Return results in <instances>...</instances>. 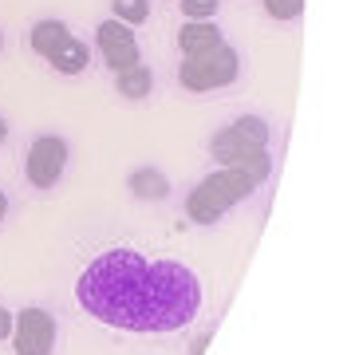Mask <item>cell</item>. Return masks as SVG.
I'll list each match as a JSON object with an SVG mask.
<instances>
[{
  "mask_svg": "<svg viewBox=\"0 0 355 355\" xmlns=\"http://www.w3.org/2000/svg\"><path fill=\"white\" fill-rule=\"evenodd\" d=\"M76 300L91 320L135 336H166L202 316V277L182 261H146L139 249H107L76 277Z\"/></svg>",
  "mask_w": 355,
  "mask_h": 355,
  "instance_id": "6da1fadb",
  "label": "cell"
},
{
  "mask_svg": "<svg viewBox=\"0 0 355 355\" xmlns=\"http://www.w3.org/2000/svg\"><path fill=\"white\" fill-rule=\"evenodd\" d=\"M214 158L221 166H237L245 174H253L257 182H265L272 174V158H268V123L257 114H241L229 127L214 135Z\"/></svg>",
  "mask_w": 355,
  "mask_h": 355,
  "instance_id": "7a4b0ae2",
  "label": "cell"
},
{
  "mask_svg": "<svg viewBox=\"0 0 355 355\" xmlns=\"http://www.w3.org/2000/svg\"><path fill=\"white\" fill-rule=\"evenodd\" d=\"M257 186H261V182H257L253 174H245L237 166H221L217 174L202 178L190 190L186 214H190L193 225H214V221H221L233 205H241L245 198H253Z\"/></svg>",
  "mask_w": 355,
  "mask_h": 355,
  "instance_id": "3957f363",
  "label": "cell"
},
{
  "mask_svg": "<svg viewBox=\"0 0 355 355\" xmlns=\"http://www.w3.org/2000/svg\"><path fill=\"white\" fill-rule=\"evenodd\" d=\"M241 71V55L237 48H221L214 51H202V55H190V60H182L178 67V79H182V87L186 91H214V87H229L233 79Z\"/></svg>",
  "mask_w": 355,
  "mask_h": 355,
  "instance_id": "277c9868",
  "label": "cell"
},
{
  "mask_svg": "<svg viewBox=\"0 0 355 355\" xmlns=\"http://www.w3.org/2000/svg\"><path fill=\"white\" fill-rule=\"evenodd\" d=\"M67 170V142L60 135H40L32 146H28L24 158V174L36 190H51Z\"/></svg>",
  "mask_w": 355,
  "mask_h": 355,
  "instance_id": "5b68a950",
  "label": "cell"
},
{
  "mask_svg": "<svg viewBox=\"0 0 355 355\" xmlns=\"http://www.w3.org/2000/svg\"><path fill=\"white\" fill-rule=\"evenodd\" d=\"M16 355H51L55 352V316L44 308H24L12 324Z\"/></svg>",
  "mask_w": 355,
  "mask_h": 355,
  "instance_id": "8992f818",
  "label": "cell"
},
{
  "mask_svg": "<svg viewBox=\"0 0 355 355\" xmlns=\"http://www.w3.org/2000/svg\"><path fill=\"white\" fill-rule=\"evenodd\" d=\"M95 44H99L103 64L111 67V71H127V67L139 64V40H135L130 24L114 20V16L95 28Z\"/></svg>",
  "mask_w": 355,
  "mask_h": 355,
  "instance_id": "52a82bcc",
  "label": "cell"
},
{
  "mask_svg": "<svg viewBox=\"0 0 355 355\" xmlns=\"http://www.w3.org/2000/svg\"><path fill=\"white\" fill-rule=\"evenodd\" d=\"M221 44H225V36H221V28L214 20H186L182 32H178V48H182L186 60L190 55H202V51H214Z\"/></svg>",
  "mask_w": 355,
  "mask_h": 355,
  "instance_id": "ba28073f",
  "label": "cell"
},
{
  "mask_svg": "<svg viewBox=\"0 0 355 355\" xmlns=\"http://www.w3.org/2000/svg\"><path fill=\"white\" fill-rule=\"evenodd\" d=\"M67 36H71V28H67L64 20H40V24L28 32V44H32V51H36V55L51 60V55L67 44Z\"/></svg>",
  "mask_w": 355,
  "mask_h": 355,
  "instance_id": "9c48e42d",
  "label": "cell"
},
{
  "mask_svg": "<svg viewBox=\"0 0 355 355\" xmlns=\"http://www.w3.org/2000/svg\"><path fill=\"white\" fill-rule=\"evenodd\" d=\"M130 190H135V198H142V202H162V198H170V182H166L162 170L142 166V170L130 174Z\"/></svg>",
  "mask_w": 355,
  "mask_h": 355,
  "instance_id": "30bf717a",
  "label": "cell"
},
{
  "mask_svg": "<svg viewBox=\"0 0 355 355\" xmlns=\"http://www.w3.org/2000/svg\"><path fill=\"white\" fill-rule=\"evenodd\" d=\"M87 60H91V51H87V44L83 40H76V36H67V44L55 55H51L48 64L60 71V76H79L83 67H87Z\"/></svg>",
  "mask_w": 355,
  "mask_h": 355,
  "instance_id": "8fae6325",
  "label": "cell"
},
{
  "mask_svg": "<svg viewBox=\"0 0 355 355\" xmlns=\"http://www.w3.org/2000/svg\"><path fill=\"white\" fill-rule=\"evenodd\" d=\"M119 76V95H127V99H146L154 87V71L146 64H135L127 71H114Z\"/></svg>",
  "mask_w": 355,
  "mask_h": 355,
  "instance_id": "7c38bea8",
  "label": "cell"
},
{
  "mask_svg": "<svg viewBox=\"0 0 355 355\" xmlns=\"http://www.w3.org/2000/svg\"><path fill=\"white\" fill-rule=\"evenodd\" d=\"M111 12H114V20L135 28L150 16V0H111Z\"/></svg>",
  "mask_w": 355,
  "mask_h": 355,
  "instance_id": "4fadbf2b",
  "label": "cell"
},
{
  "mask_svg": "<svg viewBox=\"0 0 355 355\" xmlns=\"http://www.w3.org/2000/svg\"><path fill=\"white\" fill-rule=\"evenodd\" d=\"M221 0H182V16L186 20H214Z\"/></svg>",
  "mask_w": 355,
  "mask_h": 355,
  "instance_id": "5bb4252c",
  "label": "cell"
},
{
  "mask_svg": "<svg viewBox=\"0 0 355 355\" xmlns=\"http://www.w3.org/2000/svg\"><path fill=\"white\" fill-rule=\"evenodd\" d=\"M265 12L272 20H296L304 12V0H265Z\"/></svg>",
  "mask_w": 355,
  "mask_h": 355,
  "instance_id": "9a60e30c",
  "label": "cell"
},
{
  "mask_svg": "<svg viewBox=\"0 0 355 355\" xmlns=\"http://www.w3.org/2000/svg\"><path fill=\"white\" fill-rule=\"evenodd\" d=\"M12 324H16V316L8 312V308H0V340H8V336H12Z\"/></svg>",
  "mask_w": 355,
  "mask_h": 355,
  "instance_id": "2e32d148",
  "label": "cell"
},
{
  "mask_svg": "<svg viewBox=\"0 0 355 355\" xmlns=\"http://www.w3.org/2000/svg\"><path fill=\"white\" fill-rule=\"evenodd\" d=\"M209 340H214L209 331H205V336H198V340L190 343V355H205V347H209Z\"/></svg>",
  "mask_w": 355,
  "mask_h": 355,
  "instance_id": "e0dca14e",
  "label": "cell"
},
{
  "mask_svg": "<svg viewBox=\"0 0 355 355\" xmlns=\"http://www.w3.org/2000/svg\"><path fill=\"white\" fill-rule=\"evenodd\" d=\"M4 214H8V198H4V190H0V221H4Z\"/></svg>",
  "mask_w": 355,
  "mask_h": 355,
  "instance_id": "ac0fdd59",
  "label": "cell"
},
{
  "mask_svg": "<svg viewBox=\"0 0 355 355\" xmlns=\"http://www.w3.org/2000/svg\"><path fill=\"white\" fill-rule=\"evenodd\" d=\"M8 139V123H4V119H0V142Z\"/></svg>",
  "mask_w": 355,
  "mask_h": 355,
  "instance_id": "d6986e66",
  "label": "cell"
},
{
  "mask_svg": "<svg viewBox=\"0 0 355 355\" xmlns=\"http://www.w3.org/2000/svg\"><path fill=\"white\" fill-rule=\"evenodd\" d=\"M0 48H4V32H0Z\"/></svg>",
  "mask_w": 355,
  "mask_h": 355,
  "instance_id": "ffe728a7",
  "label": "cell"
}]
</instances>
